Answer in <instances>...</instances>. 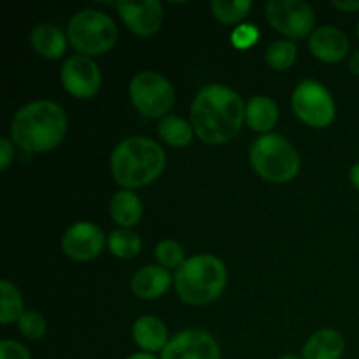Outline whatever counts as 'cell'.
<instances>
[{"instance_id": "cell-1", "label": "cell", "mask_w": 359, "mask_h": 359, "mask_svg": "<svg viewBox=\"0 0 359 359\" xmlns=\"http://www.w3.org/2000/svg\"><path fill=\"white\" fill-rule=\"evenodd\" d=\"M244 121V100L237 91L221 83L203 86L189 107V123L195 135L210 146H221L233 140Z\"/></svg>"}, {"instance_id": "cell-2", "label": "cell", "mask_w": 359, "mask_h": 359, "mask_svg": "<svg viewBox=\"0 0 359 359\" xmlns=\"http://www.w3.org/2000/svg\"><path fill=\"white\" fill-rule=\"evenodd\" d=\"M69 128L65 109L53 100L25 104L11 119L9 133L14 146L25 153H48L63 142Z\"/></svg>"}, {"instance_id": "cell-3", "label": "cell", "mask_w": 359, "mask_h": 359, "mask_svg": "<svg viewBox=\"0 0 359 359\" xmlns=\"http://www.w3.org/2000/svg\"><path fill=\"white\" fill-rule=\"evenodd\" d=\"M167 154L163 147L146 135H133L123 139L112 149L109 167L112 179L121 189L146 188L153 184L165 170Z\"/></svg>"}, {"instance_id": "cell-4", "label": "cell", "mask_w": 359, "mask_h": 359, "mask_svg": "<svg viewBox=\"0 0 359 359\" xmlns=\"http://www.w3.org/2000/svg\"><path fill=\"white\" fill-rule=\"evenodd\" d=\"M228 284L226 265L214 255H196L186 259L174 273V287L184 304L209 305L223 294Z\"/></svg>"}, {"instance_id": "cell-5", "label": "cell", "mask_w": 359, "mask_h": 359, "mask_svg": "<svg viewBox=\"0 0 359 359\" xmlns=\"http://www.w3.org/2000/svg\"><path fill=\"white\" fill-rule=\"evenodd\" d=\"M249 163L259 177L272 184L291 182L302 168L298 151L279 133L258 137L249 149Z\"/></svg>"}, {"instance_id": "cell-6", "label": "cell", "mask_w": 359, "mask_h": 359, "mask_svg": "<svg viewBox=\"0 0 359 359\" xmlns=\"http://www.w3.org/2000/svg\"><path fill=\"white\" fill-rule=\"evenodd\" d=\"M67 37L77 55L91 58L111 51L118 42L119 32L114 20L107 13L98 9H83L69 20Z\"/></svg>"}, {"instance_id": "cell-7", "label": "cell", "mask_w": 359, "mask_h": 359, "mask_svg": "<svg viewBox=\"0 0 359 359\" xmlns=\"http://www.w3.org/2000/svg\"><path fill=\"white\" fill-rule=\"evenodd\" d=\"M133 107L149 119H163L175 104V90L170 81L154 70L135 74L128 86Z\"/></svg>"}, {"instance_id": "cell-8", "label": "cell", "mask_w": 359, "mask_h": 359, "mask_svg": "<svg viewBox=\"0 0 359 359\" xmlns=\"http://www.w3.org/2000/svg\"><path fill=\"white\" fill-rule=\"evenodd\" d=\"M294 116L311 128H326L337 118V104L328 88L316 79L298 83L291 95Z\"/></svg>"}, {"instance_id": "cell-9", "label": "cell", "mask_w": 359, "mask_h": 359, "mask_svg": "<svg viewBox=\"0 0 359 359\" xmlns=\"http://www.w3.org/2000/svg\"><path fill=\"white\" fill-rule=\"evenodd\" d=\"M265 18L270 27L290 41L311 37L316 30V13L304 0H270L265 6Z\"/></svg>"}, {"instance_id": "cell-10", "label": "cell", "mask_w": 359, "mask_h": 359, "mask_svg": "<svg viewBox=\"0 0 359 359\" xmlns=\"http://www.w3.org/2000/svg\"><path fill=\"white\" fill-rule=\"evenodd\" d=\"M62 86L70 97L77 100L93 98L100 91L102 72L93 58L84 55H72L63 62L60 70Z\"/></svg>"}, {"instance_id": "cell-11", "label": "cell", "mask_w": 359, "mask_h": 359, "mask_svg": "<svg viewBox=\"0 0 359 359\" xmlns=\"http://www.w3.org/2000/svg\"><path fill=\"white\" fill-rule=\"evenodd\" d=\"M107 245L102 228L91 221H77L62 235V251L74 262H91Z\"/></svg>"}, {"instance_id": "cell-12", "label": "cell", "mask_w": 359, "mask_h": 359, "mask_svg": "<svg viewBox=\"0 0 359 359\" xmlns=\"http://www.w3.org/2000/svg\"><path fill=\"white\" fill-rule=\"evenodd\" d=\"M160 359H221V347L205 330L188 328L172 337Z\"/></svg>"}, {"instance_id": "cell-13", "label": "cell", "mask_w": 359, "mask_h": 359, "mask_svg": "<svg viewBox=\"0 0 359 359\" xmlns=\"http://www.w3.org/2000/svg\"><path fill=\"white\" fill-rule=\"evenodd\" d=\"M116 9L126 28L139 37H151L163 25V6L158 0H121Z\"/></svg>"}, {"instance_id": "cell-14", "label": "cell", "mask_w": 359, "mask_h": 359, "mask_svg": "<svg viewBox=\"0 0 359 359\" xmlns=\"http://www.w3.org/2000/svg\"><path fill=\"white\" fill-rule=\"evenodd\" d=\"M309 49L319 62L339 63L349 55L351 42L340 28L325 25L312 32L309 37Z\"/></svg>"}, {"instance_id": "cell-15", "label": "cell", "mask_w": 359, "mask_h": 359, "mask_svg": "<svg viewBox=\"0 0 359 359\" xmlns=\"http://www.w3.org/2000/svg\"><path fill=\"white\" fill-rule=\"evenodd\" d=\"M174 284V277L170 270L163 269L161 265H146L133 273L130 280L132 293L140 300H156L168 291Z\"/></svg>"}, {"instance_id": "cell-16", "label": "cell", "mask_w": 359, "mask_h": 359, "mask_svg": "<svg viewBox=\"0 0 359 359\" xmlns=\"http://www.w3.org/2000/svg\"><path fill=\"white\" fill-rule=\"evenodd\" d=\"M132 339L142 353L156 354L167 347L172 337L168 328L156 316H140L132 326Z\"/></svg>"}, {"instance_id": "cell-17", "label": "cell", "mask_w": 359, "mask_h": 359, "mask_svg": "<svg viewBox=\"0 0 359 359\" xmlns=\"http://www.w3.org/2000/svg\"><path fill=\"white\" fill-rule=\"evenodd\" d=\"M30 46L46 60H58L65 55L69 37L58 25L39 23L30 32Z\"/></svg>"}, {"instance_id": "cell-18", "label": "cell", "mask_w": 359, "mask_h": 359, "mask_svg": "<svg viewBox=\"0 0 359 359\" xmlns=\"http://www.w3.org/2000/svg\"><path fill=\"white\" fill-rule=\"evenodd\" d=\"M346 353V340L337 330L325 328L312 333L302 349L304 359H342Z\"/></svg>"}, {"instance_id": "cell-19", "label": "cell", "mask_w": 359, "mask_h": 359, "mask_svg": "<svg viewBox=\"0 0 359 359\" xmlns=\"http://www.w3.org/2000/svg\"><path fill=\"white\" fill-rule=\"evenodd\" d=\"M109 212L112 221L119 228H135L144 216V205L140 196L130 189H119L112 195L109 203Z\"/></svg>"}, {"instance_id": "cell-20", "label": "cell", "mask_w": 359, "mask_h": 359, "mask_svg": "<svg viewBox=\"0 0 359 359\" xmlns=\"http://www.w3.org/2000/svg\"><path fill=\"white\" fill-rule=\"evenodd\" d=\"M245 123L251 130L262 133H272L279 123V107L276 100L266 95H255L245 104Z\"/></svg>"}, {"instance_id": "cell-21", "label": "cell", "mask_w": 359, "mask_h": 359, "mask_svg": "<svg viewBox=\"0 0 359 359\" xmlns=\"http://www.w3.org/2000/svg\"><path fill=\"white\" fill-rule=\"evenodd\" d=\"M158 135L170 147H186L191 144L195 130L188 119L168 114L158 123Z\"/></svg>"}, {"instance_id": "cell-22", "label": "cell", "mask_w": 359, "mask_h": 359, "mask_svg": "<svg viewBox=\"0 0 359 359\" xmlns=\"http://www.w3.org/2000/svg\"><path fill=\"white\" fill-rule=\"evenodd\" d=\"M25 314V300L20 287L9 279L0 280V323L4 326L20 321Z\"/></svg>"}, {"instance_id": "cell-23", "label": "cell", "mask_w": 359, "mask_h": 359, "mask_svg": "<svg viewBox=\"0 0 359 359\" xmlns=\"http://www.w3.org/2000/svg\"><path fill=\"white\" fill-rule=\"evenodd\" d=\"M107 248L112 256L119 259H132L142 249L139 233L128 228H116L107 235Z\"/></svg>"}, {"instance_id": "cell-24", "label": "cell", "mask_w": 359, "mask_h": 359, "mask_svg": "<svg viewBox=\"0 0 359 359\" xmlns=\"http://www.w3.org/2000/svg\"><path fill=\"white\" fill-rule=\"evenodd\" d=\"M298 48L297 42L290 41V39H279V41H273L272 44L266 48L265 51V60L273 70H287L294 65L297 62Z\"/></svg>"}, {"instance_id": "cell-25", "label": "cell", "mask_w": 359, "mask_h": 359, "mask_svg": "<svg viewBox=\"0 0 359 359\" xmlns=\"http://www.w3.org/2000/svg\"><path fill=\"white\" fill-rule=\"evenodd\" d=\"M252 9L251 0H212L210 11L214 18L223 25H237Z\"/></svg>"}, {"instance_id": "cell-26", "label": "cell", "mask_w": 359, "mask_h": 359, "mask_svg": "<svg viewBox=\"0 0 359 359\" xmlns=\"http://www.w3.org/2000/svg\"><path fill=\"white\" fill-rule=\"evenodd\" d=\"M154 258H156L158 265H161L167 270H177L186 262L184 248L179 244L174 238H163L154 248Z\"/></svg>"}, {"instance_id": "cell-27", "label": "cell", "mask_w": 359, "mask_h": 359, "mask_svg": "<svg viewBox=\"0 0 359 359\" xmlns=\"http://www.w3.org/2000/svg\"><path fill=\"white\" fill-rule=\"evenodd\" d=\"M16 325L21 335L27 340H41L48 330L44 316L37 311H25V314L21 316Z\"/></svg>"}, {"instance_id": "cell-28", "label": "cell", "mask_w": 359, "mask_h": 359, "mask_svg": "<svg viewBox=\"0 0 359 359\" xmlns=\"http://www.w3.org/2000/svg\"><path fill=\"white\" fill-rule=\"evenodd\" d=\"M258 39H259L258 27H256V25H245V23L238 25L230 35L231 46H233L235 49H241V51L252 48V46L258 42Z\"/></svg>"}, {"instance_id": "cell-29", "label": "cell", "mask_w": 359, "mask_h": 359, "mask_svg": "<svg viewBox=\"0 0 359 359\" xmlns=\"http://www.w3.org/2000/svg\"><path fill=\"white\" fill-rule=\"evenodd\" d=\"M0 359H32V354L23 344L4 339L0 342Z\"/></svg>"}, {"instance_id": "cell-30", "label": "cell", "mask_w": 359, "mask_h": 359, "mask_svg": "<svg viewBox=\"0 0 359 359\" xmlns=\"http://www.w3.org/2000/svg\"><path fill=\"white\" fill-rule=\"evenodd\" d=\"M14 161V142L7 137L0 139V170H7Z\"/></svg>"}, {"instance_id": "cell-31", "label": "cell", "mask_w": 359, "mask_h": 359, "mask_svg": "<svg viewBox=\"0 0 359 359\" xmlns=\"http://www.w3.org/2000/svg\"><path fill=\"white\" fill-rule=\"evenodd\" d=\"M332 6L344 13H359V0H333Z\"/></svg>"}, {"instance_id": "cell-32", "label": "cell", "mask_w": 359, "mask_h": 359, "mask_svg": "<svg viewBox=\"0 0 359 359\" xmlns=\"http://www.w3.org/2000/svg\"><path fill=\"white\" fill-rule=\"evenodd\" d=\"M349 179H351V184H353V188L358 189V191H359V161H356V163L351 167Z\"/></svg>"}, {"instance_id": "cell-33", "label": "cell", "mask_w": 359, "mask_h": 359, "mask_svg": "<svg viewBox=\"0 0 359 359\" xmlns=\"http://www.w3.org/2000/svg\"><path fill=\"white\" fill-rule=\"evenodd\" d=\"M349 70H351V74H354V76H359V49L353 51V55H351Z\"/></svg>"}, {"instance_id": "cell-34", "label": "cell", "mask_w": 359, "mask_h": 359, "mask_svg": "<svg viewBox=\"0 0 359 359\" xmlns=\"http://www.w3.org/2000/svg\"><path fill=\"white\" fill-rule=\"evenodd\" d=\"M126 359H160V358H156V354H149V353H142V351H139V353L135 354H130Z\"/></svg>"}, {"instance_id": "cell-35", "label": "cell", "mask_w": 359, "mask_h": 359, "mask_svg": "<svg viewBox=\"0 0 359 359\" xmlns=\"http://www.w3.org/2000/svg\"><path fill=\"white\" fill-rule=\"evenodd\" d=\"M279 359H304V358L297 356V354H284V356H280Z\"/></svg>"}, {"instance_id": "cell-36", "label": "cell", "mask_w": 359, "mask_h": 359, "mask_svg": "<svg viewBox=\"0 0 359 359\" xmlns=\"http://www.w3.org/2000/svg\"><path fill=\"white\" fill-rule=\"evenodd\" d=\"M358 39H359V21H358Z\"/></svg>"}]
</instances>
